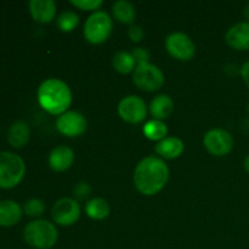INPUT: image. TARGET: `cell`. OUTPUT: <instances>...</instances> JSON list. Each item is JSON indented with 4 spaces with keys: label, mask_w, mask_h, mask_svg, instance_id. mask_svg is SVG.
Instances as JSON below:
<instances>
[{
    "label": "cell",
    "mask_w": 249,
    "mask_h": 249,
    "mask_svg": "<svg viewBox=\"0 0 249 249\" xmlns=\"http://www.w3.org/2000/svg\"><path fill=\"white\" fill-rule=\"evenodd\" d=\"M243 16H245L246 19L249 22V2L246 5L245 9H243Z\"/></svg>",
    "instance_id": "cell-31"
},
{
    "label": "cell",
    "mask_w": 249,
    "mask_h": 249,
    "mask_svg": "<svg viewBox=\"0 0 249 249\" xmlns=\"http://www.w3.org/2000/svg\"><path fill=\"white\" fill-rule=\"evenodd\" d=\"M58 133L68 138H77L85 133L88 122L82 113L77 111H67L58 116L56 121Z\"/></svg>",
    "instance_id": "cell-11"
},
{
    "label": "cell",
    "mask_w": 249,
    "mask_h": 249,
    "mask_svg": "<svg viewBox=\"0 0 249 249\" xmlns=\"http://www.w3.org/2000/svg\"><path fill=\"white\" fill-rule=\"evenodd\" d=\"M243 167H245V170L249 174V153L247 156H246L245 162H243Z\"/></svg>",
    "instance_id": "cell-30"
},
{
    "label": "cell",
    "mask_w": 249,
    "mask_h": 249,
    "mask_svg": "<svg viewBox=\"0 0 249 249\" xmlns=\"http://www.w3.org/2000/svg\"><path fill=\"white\" fill-rule=\"evenodd\" d=\"M240 73H241V77H242L243 82L245 84L247 85V88L249 89V60L247 62H245L242 65V67L240 68Z\"/></svg>",
    "instance_id": "cell-29"
},
{
    "label": "cell",
    "mask_w": 249,
    "mask_h": 249,
    "mask_svg": "<svg viewBox=\"0 0 249 249\" xmlns=\"http://www.w3.org/2000/svg\"><path fill=\"white\" fill-rule=\"evenodd\" d=\"M31 136V129L28 124L23 121H17L11 124L7 131V141L15 148H21L26 146Z\"/></svg>",
    "instance_id": "cell-17"
},
{
    "label": "cell",
    "mask_w": 249,
    "mask_h": 249,
    "mask_svg": "<svg viewBox=\"0 0 249 249\" xmlns=\"http://www.w3.org/2000/svg\"><path fill=\"white\" fill-rule=\"evenodd\" d=\"M232 135L228 130L221 128H214L207 131L203 138V145L211 155L223 157L229 155L233 148Z\"/></svg>",
    "instance_id": "cell-8"
},
{
    "label": "cell",
    "mask_w": 249,
    "mask_h": 249,
    "mask_svg": "<svg viewBox=\"0 0 249 249\" xmlns=\"http://www.w3.org/2000/svg\"><path fill=\"white\" fill-rule=\"evenodd\" d=\"M113 28V22L109 15L105 11L92 12L85 21L84 38L88 43L99 45L109 38Z\"/></svg>",
    "instance_id": "cell-5"
},
{
    "label": "cell",
    "mask_w": 249,
    "mask_h": 249,
    "mask_svg": "<svg viewBox=\"0 0 249 249\" xmlns=\"http://www.w3.org/2000/svg\"><path fill=\"white\" fill-rule=\"evenodd\" d=\"M173 111H174V102L169 95L160 94L151 101L150 113L153 119L163 121L168 118L173 113Z\"/></svg>",
    "instance_id": "cell-18"
},
{
    "label": "cell",
    "mask_w": 249,
    "mask_h": 249,
    "mask_svg": "<svg viewBox=\"0 0 249 249\" xmlns=\"http://www.w3.org/2000/svg\"><path fill=\"white\" fill-rule=\"evenodd\" d=\"M28 7L31 16L39 23H49L56 16V4L53 0H31Z\"/></svg>",
    "instance_id": "cell-14"
},
{
    "label": "cell",
    "mask_w": 249,
    "mask_h": 249,
    "mask_svg": "<svg viewBox=\"0 0 249 249\" xmlns=\"http://www.w3.org/2000/svg\"><path fill=\"white\" fill-rule=\"evenodd\" d=\"M133 82L136 87L143 91H157L164 84V74L155 65L143 63L136 66L133 72Z\"/></svg>",
    "instance_id": "cell-6"
},
{
    "label": "cell",
    "mask_w": 249,
    "mask_h": 249,
    "mask_svg": "<svg viewBox=\"0 0 249 249\" xmlns=\"http://www.w3.org/2000/svg\"><path fill=\"white\" fill-rule=\"evenodd\" d=\"M165 49L175 60L190 61L196 55V45L187 34L175 32L165 39Z\"/></svg>",
    "instance_id": "cell-7"
},
{
    "label": "cell",
    "mask_w": 249,
    "mask_h": 249,
    "mask_svg": "<svg viewBox=\"0 0 249 249\" xmlns=\"http://www.w3.org/2000/svg\"><path fill=\"white\" fill-rule=\"evenodd\" d=\"M112 65H113V68L118 73H121V74H128V73L134 72L136 63L131 53L122 50L114 53L113 58H112Z\"/></svg>",
    "instance_id": "cell-22"
},
{
    "label": "cell",
    "mask_w": 249,
    "mask_h": 249,
    "mask_svg": "<svg viewBox=\"0 0 249 249\" xmlns=\"http://www.w3.org/2000/svg\"><path fill=\"white\" fill-rule=\"evenodd\" d=\"M142 133L145 138H147L151 141H158L167 138L168 128L165 123L158 119H151V121L146 122L145 125L142 128Z\"/></svg>",
    "instance_id": "cell-21"
},
{
    "label": "cell",
    "mask_w": 249,
    "mask_h": 249,
    "mask_svg": "<svg viewBox=\"0 0 249 249\" xmlns=\"http://www.w3.org/2000/svg\"><path fill=\"white\" fill-rule=\"evenodd\" d=\"M128 36L130 38L131 41L134 43H140L141 40L145 36V32H143V28L141 26H131L128 31Z\"/></svg>",
    "instance_id": "cell-28"
},
{
    "label": "cell",
    "mask_w": 249,
    "mask_h": 249,
    "mask_svg": "<svg viewBox=\"0 0 249 249\" xmlns=\"http://www.w3.org/2000/svg\"><path fill=\"white\" fill-rule=\"evenodd\" d=\"M169 180V168L156 156L141 160L134 170V185L140 194L153 196L162 191Z\"/></svg>",
    "instance_id": "cell-1"
},
{
    "label": "cell",
    "mask_w": 249,
    "mask_h": 249,
    "mask_svg": "<svg viewBox=\"0 0 249 249\" xmlns=\"http://www.w3.org/2000/svg\"><path fill=\"white\" fill-rule=\"evenodd\" d=\"M26 173L23 160L9 151L0 152V189H12L22 181Z\"/></svg>",
    "instance_id": "cell-4"
},
{
    "label": "cell",
    "mask_w": 249,
    "mask_h": 249,
    "mask_svg": "<svg viewBox=\"0 0 249 249\" xmlns=\"http://www.w3.org/2000/svg\"><path fill=\"white\" fill-rule=\"evenodd\" d=\"M38 102L41 108L50 114L61 116L72 104V91L63 80L57 78L46 79L39 85Z\"/></svg>",
    "instance_id": "cell-2"
},
{
    "label": "cell",
    "mask_w": 249,
    "mask_h": 249,
    "mask_svg": "<svg viewBox=\"0 0 249 249\" xmlns=\"http://www.w3.org/2000/svg\"><path fill=\"white\" fill-rule=\"evenodd\" d=\"M80 206L77 199L63 197L53 207L51 215L53 221L61 226H71L80 218Z\"/></svg>",
    "instance_id": "cell-10"
},
{
    "label": "cell",
    "mask_w": 249,
    "mask_h": 249,
    "mask_svg": "<svg viewBox=\"0 0 249 249\" xmlns=\"http://www.w3.org/2000/svg\"><path fill=\"white\" fill-rule=\"evenodd\" d=\"M48 162L51 169L55 172H66L74 162V152L67 146H57L50 152Z\"/></svg>",
    "instance_id": "cell-13"
},
{
    "label": "cell",
    "mask_w": 249,
    "mask_h": 249,
    "mask_svg": "<svg viewBox=\"0 0 249 249\" xmlns=\"http://www.w3.org/2000/svg\"><path fill=\"white\" fill-rule=\"evenodd\" d=\"M131 55H133L134 60H135L136 65H143V63H148L150 60V51L145 48H135L131 51Z\"/></svg>",
    "instance_id": "cell-27"
},
{
    "label": "cell",
    "mask_w": 249,
    "mask_h": 249,
    "mask_svg": "<svg viewBox=\"0 0 249 249\" xmlns=\"http://www.w3.org/2000/svg\"><path fill=\"white\" fill-rule=\"evenodd\" d=\"M118 114L126 123L139 124L145 121L147 116V106L140 96L129 95L119 102Z\"/></svg>",
    "instance_id": "cell-9"
},
{
    "label": "cell",
    "mask_w": 249,
    "mask_h": 249,
    "mask_svg": "<svg viewBox=\"0 0 249 249\" xmlns=\"http://www.w3.org/2000/svg\"><path fill=\"white\" fill-rule=\"evenodd\" d=\"M112 14H113L114 18L121 23L131 24L135 19L136 10L130 1L119 0V1L114 2L112 6Z\"/></svg>",
    "instance_id": "cell-19"
},
{
    "label": "cell",
    "mask_w": 249,
    "mask_h": 249,
    "mask_svg": "<svg viewBox=\"0 0 249 249\" xmlns=\"http://www.w3.org/2000/svg\"><path fill=\"white\" fill-rule=\"evenodd\" d=\"M71 4L82 11H95L96 12L102 6V0H71Z\"/></svg>",
    "instance_id": "cell-25"
},
{
    "label": "cell",
    "mask_w": 249,
    "mask_h": 249,
    "mask_svg": "<svg viewBox=\"0 0 249 249\" xmlns=\"http://www.w3.org/2000/svg\"><path fill=\"white\" fill-rule=\"evenodd\" d=\"M225 40L235 50H249V22L242 21L228 29Z\"/></svg>",
    "instance_id": "cell-12"
},
{
    "label": "cell",
    "mask_w": 249,
    "mask_h": 249,
    "mask_svg": "<svg viewBox=\"0 0 249 249\" xmlns=\"http://www.w3.org/2000/svg\"><path fill=\"white\" fill-rule=\"evenodd\" d=\"M109 211L111 208H109L108 202L100 197L90 199L85 204V213L90 219H94V220L106 219L109 215Z\"/></svg>",
    "instance_id": "cell-20"
},
{
    "label": "cell",
    "mask_w": 249,
    "mask_h": 249,
    "mask_svg": "<svg viewBox=\"0 0 249 249\" xmlns=\"http://www.w3.org/2000/svg\"><path fill=\"white\" fill-rule=\"evenodd\" d=\"M156 153L164 160H175L180 157L185 150V145L181 139L177 136H167L157 142L155 147Z\"/></svg>",
    "instance_id": "cell-15"
},
{
    "label": "cell",
    "mask_w": 249,
    "mask_h": 249,
    "mask_svg": "<svg viewBox=\"0 0 249 249\" xmlns=\"http://www.w3.org/2000/svg\"><path fill=\"white\" fill-rule=\"evenodd\" d=\"M24 241L36 249H50L58 240V231L50 221L38 219L27 224L23 230Z\"/></svg>",
    "instance_id": "cell-3"
},
{
    "label": "cell",
    "mask_w": 249,
    "mask_h": 249,
    "mask_svg": "<svg viewBox=\"0 0 249 249\" xmlns=\"http://www.w3.org/2000/svg\"><path fill=\"white\" fill-rule=\"evenodd\" d=\"M23 211L26 215L32 216V218H38L43 215L45 212V203L39 198H32L24 203Z\"/></svg>",
    "instance_id": "cell-24"
},
{
    "label": "cell",
    "mask_w": 249,
    "mask_h": 249,
    "mask_svg": "<svg viewBox=\"0 0 249 249\" xmlns=\"http://www.w3.org/2000/svg\"><path fill=\"white\" fill-rule=\"evenodd\" d=\"M73 194H74V196L77 197V198L85 199L87 197L90 196V194H91V186L85 181L78 182V184H75V186L73 187Z\"/></svg>",
    "instance_id": "cell-26"
},
{
    "label": "cell",
    "mask_w": 249,
    "mask_h": 249,
    "mask_svg": "<svg viewBox=\"0 0 249 249\" xmlns=\"http://www.w3.org/2000/svg\"><path fill=\"white\" fill-rule=\"evenodd\" d=\"M247 111H248V113H249V101H248V105H247Z\"/></svg>",
    "instance_id": "cell-32"
},
{
    "label": "cell",
    "mask_w": 249,
    "mask_h": 249,
    "mask_svg": "<svg viewBox=\"0 0 249 249\" xmlns=\"http://www.w3.org/2000/svg\"><path fill=\"white\" fill-rule=\"evenodd\" d=\"M22 208L17 202L5 199L0 202V226L10 228L21 220Z\"/></svg>",
    "instance_id": "cell-16"
},
{
    "label": "cell",
    "mask_w": 249,
    "mask_h": 249,
    "mask_svg": "<svg viewBox=\"0 0 249 249\" xmlns=\"http://www.w3.org/2000/svg\"><path fill=\"white\" fill-rule=\"evenodd\" d=\"M56 24H57V27L61 31L68 33V32L74 31L75 27L79 24V16L77 15V12L66 10V11L61 12L58 15Z\"/></svg>",
    "instance_id": "cell-23"
}]
</instances>
